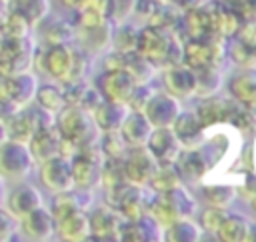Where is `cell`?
<instances>
[{"label":"cell","mask_w":256,"mask_h":242,"mask_svg":"<svg viewBox=\"0 0 256 242\" xmlns=\"http://www.w3.org/2000/svg\"><path fill=\"white\" fill-rule=\"evenodd\" d=\"M36 48L32 36H0V76L32 70Z\"/></svg>","instance_id":"277c9868"},{"label":"cell","mask_w":256,"mask_h":242,"mask_svg":"<svg viewBox=\"0 0 256 242\" xmlns=\"http://www.w3.org/2000/svg\"><path fill=\"white\" fill-rule=\"evenodd\" d=\"M248 200H250V204H252V208L256 210V186H254V190H252V194L248 196Z\"/></svg>","instance_id":"9f6ffc18"},{"label":"cell","mask_w":256,"mask_h":242,"mask_svg":"<svg viewBox=\"0 0 256 242\" xmlns=\"http://www.w3.org/2000/svg\"><path fill=\"white\" fill-rule=\"evenodd\" d=\"M8 138V130H6V122H4V118H0V142L2 140H6Z\"/></svg>","instance_id":"db71d44e"},{"label":"cell","mask_w":256,"mask_h":242,"mask_svg":"<svg viewBox=\"0 0 256 242\" xmlns=\"http://www.w3.org/2000/svg\"><path fill=\"white\" fill-rule=\"evenodd\" d=\"M122 242H162L164 240V228L146 212L140 218L126 222L120 232Z\"/></svg>","instance_id":"7402d4cb"},{"label":"cell","mask_w":256,"mask_h":242,"mask_svg":"<svg viewBox=\"0 0 256 242\" xmlns=\"http://www.w3.org/2000/svg\"><path fill=\"white\" fill-rule=\"evenodd\" d=\"M122 166H124L126 182L134 186H146L158 168V160L150 154L146 146H138V148H128Z\"/></svg>","instance_id":"8fae6325"},{"label":"cell","mask_w":256,"mask_h":242,"mask_svg":"<svg viewBox=\"0 0 256 242\" xmlns=\"http://www.w3.org/2000/svg\"><path fill=\"white\" fill-rule=\"evenodd\" d=\"M10 12L22 16L32 28H36L46 16H50V0H8Z\"/></svg>","instance_id":"f1b7e54d"},{"label":"cell","mask_w":256,"mask_h":242,"mask_svg":"<svg viewBox=\"0 0 256 242\" xmlns=\"http://www.w3.org/2000/svg\"><path fill=\"white\" fill-rule=\"evenodd\" d=\"M134 4L136 0H108V20L112 24H120L126 22L130 18V14H134Z\"/></svg>","instance_id":"ee69618b"},{"label":"cell","mask_w":256,"mask_h":242,"mask_svg":"<svg viewBox=\"0 0 256 242\" xmlns=\"http://www.w3.org/2000/svg\"><path fill=\"white\" fill-rule=\"evenodd\" d=\"M36 58H40V74H46L60 84L80 82L90 74V54L74 42L42 44L36 48Z\"/></svg>","instance_id":"6da1fadb"},{"label":"cell","mask_w":256,"mask_h":242,"mask_svg":"<svg viewBox=\"0 0 256 242\" xmlns=\"http://www.w3.org/2000/svg\"><path fill=\"white\" fill-rule=\"evenodd\" d=\"M162 2H168V0H162Z\"/></svg>","instance_id":"680465c9"},{"label":"cell","mask_w":256,"mask_h":242,"mask_svg":"<svg viewBox=\"0 0 256 242\" xmlns=\"http://www.w3.org/2000/svg\"><path fill=\"white\" fill-rule=\"evenodd\" d=\"M156 94V88L150 86V82H144V84H136L128 96V102L126 106L130 110H144L146 104L150 102V98Z\"/></svg>","instance_id":"7bdbcfd3"},{"label":"cell","mask_w":256,"mask_h":242,"mask_svg":"<svg viewBox=\"0 0 256 242\" xmlns=\"http://www.w3.org/2000/svg\"><path fill=\"white\" fill-rule=\"evenodd\" d=\"M90 222V240H120L122 226L126 224L124 216L110 204H98L88 210Z\"/></svg>","instance_id":"ba28073f"},{"label":"cell","mask_w":256,"mask_h":242,"mask_svg":"<svg viewBox=\"0 0 256 242\" xmlns=\"http://www.w3.org/2000/svg\"><path fill=\"white\" fill-rule=\"evenodd\" d=\"M160 196L168 204V208L174 212L176 218H192V214L196 212V200L184 184H180L172 190L160 192Z\"/></svg>","instance_id":"f546056e"},{"label":"cell","mask_w":256,"mask_h":242,"mask_svg":"<svg viewBox=\"0 0 256 242\" xmlns=\"http://www.w3.org/2000/svg\"><path fill=\"white\" fill-rule=\"evenodd\" d=\"M56 238L66 242L90 240V222L86 210H74L56 220Z\"/></svg>","instance_id":"d4e9b609"},{"label":"cell","mask_w":256,"mask_h":242,"mask_svg":"<svg viewBox=\"0 0 256 242\" xmlns=\"http://www.w3.org/2000/svg\"><path fill=\"white\" fill-rule=\"evenodd\" d=\"M34 104H38L40 108H44L50 114H58L64 106H66V96H64V86L60 82H46V84H38L36 96H34Z\"/></svg>","instance_id":"1f68e13d"},{"label":"cell","mask_w":256,"mask_h":242,"mask_svg":"<svg viewBox=\"0 0 256 242\" xmlns=\"http://www.w3.org/2000/svg\"><path fill=\"white\" fill-rule=\"evenodd\" d=\"M128 106L124 102H112V100H100L94 108H92V120L96 124V128L100 132H108V130H118L128 114Z\"/></svg>","instance_id":"484cf974"},{"label":"cell","mask_w":256,"mask_h":242,"mask_svg":"<svg viewBox=\"0 0 256 242\" xmlns=\"http://www.w3.org/2000/svg\"><path fill=\"white\" fill-rule=\"evenodd\" d=\"M38 26H44V30H42L44 44H68V42H74L76 28H74V22L72 20L56 18L48 26L44 22H40Z\"/></svg>","instance_id":"8d00e7d4"},{"label":"cell","mask_w":256,"mask_h":242,"mask_svg":"<svg viewBox=\"0 0 256 242\" xmlns=\"http://www.w3.org/2000/svg\"><path fill=\"white\" fill-rule=\"evenodd\" d=\"M2 206L16 218H22L24 214L44 206V196L42 190L26 180L12 184V188L8 192H4V200Z\"/></svg>","instance_id":"30bf717a"},{"label":"cell","mask_w":256,"mask_h":242,"mask_svg":"<svg viewBox=\"0 0 256 242\" xmlns=\"http://www.w3.org/2000/svg\"><path fill=\"white\" fill-rule=\"evenodd\" d=\"M180 18L182 14L170 4V2H162L156 12L146 20L148 26L160 30V32H166V34H176L178 28H180Z\"/></svg>","instance_id":"e575fe53"},{"label":"cell","mask_w":256,"mask_h":242,"mask_svg":"<svg viewBox=\"0 0 256 242\" xmlns=\"http://www.w3.org/2000/svg\"><path fill=\"white\" fill-rule=\"evenodd\" d=\"M142 112L146 114V118L154 128H162L174 124V120L182 112V104L176 96L168 94L166 90H156V94L150 98V102Z\"/></svg>","instance_id":"2e32d148"},{"label":"cell","mask_w":256,"mask_h":242,"mask_svg":"<svg viewBox=\"0 0 256 242\" xmlns=\"http://www.w3.org/2000/svg\"><path fill=\"white\" fill-rule=\"evenodd\" d=\"M20 238L18 234V218L12 216L2 204H0V242Z\"/></svg>","instance_id":"bcb514c9"},{"label":"cell","mask_w":256,"mask_h":242,"mask_svg":"<svg viewBox=\"0 0 256 242\" xmlns=\"http://www.w3.org/2000/svg\"><path fill=\"white\" fill-rule=\"evenodd\" d=\"M252 112H254V116H256V104H254V106H252Z\"/></svg>","instance_id":"6f0895ef"},{"label":"cell","mask_w":256,"mask_h":242,"mask_svg":"<svg viewBox=\"0 0 256 242\" xmlns=\"http://www.w3.org/2000/svg\"><path fill=\"white\" fill-rule=\"evenodd\" d=\"M180 184H184V180L180 178V174H178L174 164H158L154 176L148 182V186L154 192H166V190H172V188H176Z\"/></svg>","instance_id":"f35d334b"},{"label":"cell","mask_w":256,"mask_h":242,"mask_svg":"<svg viewBox=\"0 0 256 242\" xmlns=\"http://www.w3.org/2000/svg\"><path fill=\"white\" fill-rule=\"evenodd\" d=\"M124 70L132 76V80L136 84H144V82H150L158 70L156 64H152L150 60H146L144 56H140L136 50L132 52H126V64H124Z\"/></svg>","instance_id":"d590c367"},{"label":"cell","mask_w":256,"mask_h":242,"mask_svg":"<svg viewBox=\"0 0 256 242\" xmlns=\"http://www.w3.org/2000/svg\"><path fill=\"white\" fill-rule=\"evenodd\" d=\"M204 8L208 10L214 34H218V36H222L226 40L236 34L242 18L224 0H204Z\"/></svg>","instance_id":"ffe728a7"},{"label":"cell","mask_w":256,"mask_h":242,"mask_svg":"<svg viewBox=\"0 0 256 242\" xmlns=\"http://www.w3.org/2000/svg\"><path fill=\"white\" fill-rule=\"evenodd\" d=\"M234 38H238L242 44L250 46V48H256V18H246L240 22Z\"/></svg>","instance_id":"7dc6e473"},{"label":"cell","mask_w":256,"mask_h":242,"mask_svg":"<svg viewBox=\"0 0 256 242\" xmlns=\"http://www.w3.org/2000/svg\"><path fill=\"white\" fill-rule=\"evenodd\" d=\"M242 180L240 178H232L230 174H208L204 176L202 184V194L208 202V206H216V208H230L234 204V200L238 198V184Z\"/></svg>","instance_id":"7c38bea8"},{"label":"cell","mask_w":256,"mask_h":242,"mask_svg":"<svg viewBox=\"0 0 256 242\" xmlns=\"http://www.w3.org/2000/svg\"><path fill=\"white\" fill-rule=\"evenodd\" d=\"M58 2H60L64 8H68V10H76V8H78V4H80L82 0H58Z\"/></svg>","instance_id":"f5cc1de1"},{"label":"cell","mask_w":256,"mask_h":242,"mask_svg":"<svg viewBox=\"0 0 256 242\" xmlns=\"http://www.w3.org/2000/svg\"><path fill=\"white\" fill-rule=\"evenodd\" d=\"M204 238V230L192 218H178L164 228L166 242H198Z\"/></svg>","instance_id":"d6a6232c"},{"label":"cell","mask_w":256,"mask_h":242,"mask_svg":"<svg viewBox=\"0 0 256 242\" xmlns=\"http://www.w3.org/2000/svg\"><path fill=\"white\" fill-rule=\"evenodd\" d=\"M248 228H250L248 216H244L240 212H228L214 238L222 240V242H246Z\"/></svg>","instance_id":"4dcf8cb0"},{"label":"cell","mask_w":256,"mask_h":242,"mask_svg":"<svg viewBox=\"0 0 256 242\" xmlns=\"http://www.w3.org/2000/svg\"><path fill=\"white\" fill-rule=\"evenodd\" d=\"M96 90L100 92V96L104 100H112V102H128V96L132 92V88L136 86V82L132 80V76L122 70V68H112V70H102L96 76L94 82Z\"/></svg>","instance_id":"5bb4252c"},{"label":"cell","mask_w":256,"mask_h":242,"mask_svg":"<svg viewBox=\"0 0 256 242\" xmlns=\"http://www.w3.org/2000/svg\"><path fill=\"white\" fill-rule=\"evenodd\" d=\"M94 206V196H92V190L88 188H68L64 192H56L52 194V202L48 206V210L52 212L54 220L74 212V210H90Z\"/></svg>","instance_id":"e0dca14e"},{"label":"cell","mask_w":256,"mask_h":242,"mask_svg":"<svg viewBox=\"0 0 256 242\" xmlns=\"http://www.w3.org/2000/svg\"><path fill=\"white\" fill-rule=\"evenodd\" d=\"M180 14H184L186 10H192V8H196V6H200L204 0H168Z\"/></svg>","instance_id":"681fc988"},{"label":"cell","mask_w":256,"mask_h":242,"mask_svg":"<svg viewBox=\"0 0 256 242\" xmlns=\"http://www.w3.org/2000/svg\"><path fill=\"white\" fill-rule=\"evenodd\" d=\"M98 146H100V152L104 158H124L128 152V144L124 142V138L118 130L100 132Z\"/></svg>","instance_id":"ab89813d"},{"label":"cell","mask_w":256,"mask_h":242,"mask_svg":"<svg viewBox=\"0 0 256 242\" xmlns=\"http://www.w3.org/2000/svg\"><path fill=\"white\" fill-rule=\"evenodd\" d=\"M172 36L174 34H166V32H160L152 26H142L138 30V40H136V52L140 56H144L146 60H150L152 64H156L158 68H162L164 64V58H166V52L170 48V42H172Z\"/></svg>","instance_id":"9a60e30c"},{"label":"cell","mask_w":256,"mask_h":242,"mask_svg":"<svg viewBox=\"0 0 256 242\" xmlns=\"http://www.w3.org/2000/svg\"><path fill=\"white\" fill-rule=\"evenodd\" d=\"M0 78H2V76H0Z\"/></svg>","instance_id":"91938a15"},{"label":"cell","mask_w":256,"mask_h":242,"mask_svg":"<svg viewBox=\"0 0 256 242\" xmlns=\"http://www.w3.org/2000/svg\"><path fill=\"white\" fill-rule=\"evenodd\" d=\"M246 242H256V220H250V228H248Z\"/></svg>","instance_id":"816d5d0a"},{"label":"cell","mask_w":256,"mask_h":242,"mask_svg":"<svg viewBox=\"0 0 256 242\" xmlns=\"http://www.w3.org/2000/svg\"><path fill=\"white\" fill-rule=\"evenodd\" d=\"M8 12H10L8 0H0V36H2V28H4V22L8 18Z\"/></svg>","instance_id":"f907efd6"},{"label":"cell","mask_w":256,"mask_h":242,"mask_svg":"<svg viewBox=\"0 0 256 242\" xmlns=\"http://www.w3.org/2000/svg\"><path fill=\"white\" fill-rule=\"evenodd\" d=\"M138 26L126 22L114 24L112 26V38H110V48L118 50V52H132L136 48V40H138Z\"/></svg>","instance_id":"74e56055"},{"label":"cell","mask_w":256,"mask_h":242,"mask_svg":"<svg viewBox=\"0 0 256 242\" xmlns=\"http://www.w3.org/2000/svg\"><path fill=\"white\" fill-rule=\"evenodd\" d=\"M152 130H154V126L150 124V120L146 118V114L142 110H128L122 126L118 128V132L122 134L128 148L146 146Z\"/></svg>","instance_id":"cb8c5ba5"},{"label":"cell","mask_w":256,"mask_h":242,"mask_svg":"<svg viewBox=\"0 0 256 242\" xmlns=\"http://www.w3.org/2000/svg\"><path fill=\"white\" fill-rule=\"evenodd\" d=\"M226 214H228V208L208 206V208L200 214V222H198V224H200V228L204 230V234H212V236H216V232H218L220 224L224 222Z\"/></svg>","instance_id":"b9f144b4"},{"label":"cell","mask_w":256,"mask_h":242,"mask_svg":"<svg viewBox=\"0 0 256 242\" xmlns=\"http://www.w3.org/2000/svg\"><path fill=\"white\" fill-rule=\"evenodd\" d=\"M226 38L214 34L206 38H188L184 40V58L182 64L188 68H204L214 66L222 68L226 60Z\"/></svg>","instance_id":"5b68a950"},{"label":"cell","mask_w":256,"mask_h":242,"mask_svg":"<svg viewBox=\"0 0 256 242\" xmlns=\"http://www.w3.org/2000/svg\"><path fill=\"white\" fill-rule=\"evenodd\" d=\"M56 130L60 132L62 140L72 142L74 146H86L98 140L100 130L96 128L92 114L80 106H64L58 114H56Z\"/></svg>","instance_id":"3957f363"},{"label":"cell","mask_w":256,"mask_h":242,"mask_svg":"<svg viewBox=\"0 0 256 242\" xmlns=\"http://www.w3.org/2000/svg\"><path fill=\"white\" fill-rule=\"evenodd\" d=\"M194 70V94L200 98L218 94L222 88V74L220 68L214 66H204V68H192Z\"/></svg>","instance_id":"836d02e7"},{"label":"cell","mask_w":256,"mask_h":242,"mask_svg":"<svg viewBox=\"0 0 256 242\" xmlns=\"http://www.w3.org/2000/svg\"><path fill=\"white\" fill-rule=\"evenodd\" d=\"M238 106L240 104L230 96L226 98V96H220V94H212V96L202 98L194 112L206 128H212V126H218V124H228L230 126V120L236 114Z\"/></svg>","instance_id":"4fadbf2b"},{"label":"cell","mask_w":256,"mask_h":242,"mask_svg":"<svg viewBox=\"0 0 256 242\" xmlns=\"http://www.w3.org/2000/svg\"><path fill=\"white\" fill-rule=\"evenodd\" d=\"M28 146H30V150H32V154H34L36 164L42 162V160H46V158H52V156L60 154L62 136H60V132L56 130V124L36 130V132L30 136Z\"/></svg>","instance_id":"4316f807"},{"label":"cell","mask_w":256,"mask_h":242,"mask_svg":"<svg viewBox=\"0 0 256 242\" xmlns=\"http://www.w3.org/2000/svg\"><path fill=\"white\" fill-rule=\"evenodd\" d=\"M162 4V0H136V4H134V14L136 16H140V18H144V20H148L154 12H156V8Z\"/></svg>","instance_id":"c3c4849f"},{"label":"cell","mask_w":256,"mask_h":242,"mask_svg":"<svg viewBox=\"0 0 256 242\" xmlns=\"http://www.w3.org/2000/svg\"><path fill=\"white\" fill-rule=\"evenodd\" d=\"M226 58H230L240 68L242 66H254L256 64V48H250L232 36L226 42Z\"/></svg>","instance_id":"60d3db41"},{"label":"cell","mask_w":256,"mask_h":242,"mask_svg":"<svg viewBox=\"0 0 256 242\" xmlns=\"http://www.w3.org/2000/svg\"><path fill=\"white\" fill-rule=\"evenodd\" d=\"M104 156L100 152L98 140L86 146H80L78 152L70 158L72 166V182L76 188H88L94 190L100 186V172H102Z\"/></svg>","instance_id":"8992f818"},{"label":"cell","mask_w":256,"mask_h":242,"mask_svg":"<svg viewBox=\"0 0 256 242\" xmlns=\"http://www.w3.org/2000/svg\"><path fill=\"white\" fill-rule=\"evenodd\" d=\"M38 168V180H40V186L50 192V194H56V192H64L68 188L74 186L72 182V166H70V158L62 156V154H56L52 158H46L42 162L36 164Z\"/></svg>","instance_id":"52a82bcc"},{"label":"cell","mask_w":256,"mask_h":242,"mask_svg":"<svg viewBox=\"0 0 256 242\" xmlns=\"http://www.w3.org/2000/svg\"><path fill=\"white\" fill-rule=\"evenodd\" d=\"M226 88H228L230 98H234L242 106L252 108L256 104V64L242 66L240 70H236L230 76Z\"/></svg>","instance_id":"d6986e66"},{"label":"cell","mask_w":256,"mask_h":242,"mask_svg":"<svg viewBox=\"0 0 256 242\" xmlns=\"http://www.w3.org/2000/svg\"><path fill=\"white\" fill-rule=\"evenodd\" d=\"M34 170L36 160L28 142L16 138H6L0 142V180L4 184L28 180Z\"/></svg>","instance_id":"7a4b0ae2"},{"label":"cell","mask_w":256,"mask_h":242,"mask_svg":"<svg viewBox=\"0 0 256 242\" xmlns=\"http://www.w3.org/2000/svg\"><path fill=\"white\" fill-rule=\"evenodd\" d=\"M18 234L22 240H32V242H48L56 238V220L48 206H40L22 218H18Z\"/></svg>","instance_id":"9c48e42d"},{"label":"cell","mask_w":256,"mask_h":242,"mask_svg":"<svg viewBox=\"0 0 256 242\" xmlns=\"http://www.w3.org/2000/svg\"><path fill=\"white\" fill-rule=\"evenodd\" d=\"M32 26L18 14L14 12H8V18L4 22V28H2V36H30L32 34Z\"/></svg>","instance_id":"f6af8a7d"},{"label":"cell","mask_w":256,"mask_h":242,"mask_svg":"<svg viewBox=\"0 0 256 242\" xmlns=\"http://www.w3.org/2000/svg\"><path fill=\"white\" fill-rule=\"evenodd\" d=\"M172 130L180 140L182 148H198L206 138V126L200 122L196 112L190 110H182L178 114V118L172 124Z\"/></svg>","instance_id":"603a6c76"},{"label":"cell","mask_w":256,"mask_h":242,"mask_svg":"<svg viewBox=\"0 0 256 242\" xmlns=\"http://www.w3.org/2000/svg\"><path fill=\"white\" fill-rule=\"evenodd\" d=\"M174 166L184 182H202L208 174V164L198 148H182Z\"/></svg>","instance_id":"83f0119b"},{"label":"cell","mask_w":256,"mask_h":242,"mask_svg":"<svg viewBox=\"0 0 256 242\" xmlns=\"http://www.w3.org/2000/svg\"><path fill=\"white\" fill-rule=\"evenodd\" d=\"M250 170L256 174V138H254V144H252V168Z\"/></svg>","instance_id":"11a10c76"},{"label":"cell","mask_w":256,"mask_h":242,"mask_svg":"<svg viewBox=\"0 0 256 242\" xmlns=\"http://www.w3.org/2000/svg\"><path fill=\"white\" fill-rule=\"evenodd\" d=\"M146 148L158 160V164H174L182 150V144L176 138L172 126H162V128L152 130V134L146 142Z\"/></svg>","instance_id":"ac0fdd59"},{"label":"cell","mask_w":256,"mask_h":242,"mask_svg":"<svg viewBox=\"0 0 256 242\" xmlns=\"http://www.w3.org/2000/svg\"><path fill=\"white\" fill-rule=\"evenodd\" d=\"M162 84L164 90L172 96H176L178 100L190 98L194 96V70L188 68L186 64H176V66H168L162 68Z\"/></svg>","instance_id":"44dd1931"}]
</instances>
